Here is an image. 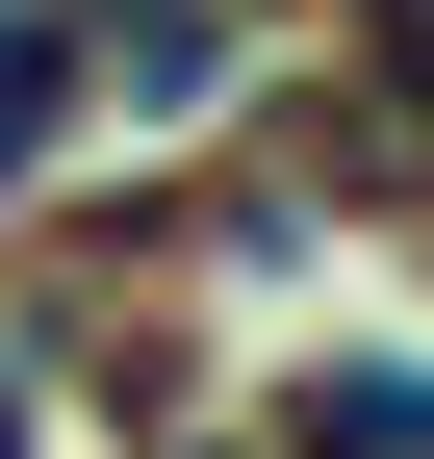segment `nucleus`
<instances>
[{
	"mask_svg": "<svg viewBox=\"0 0 434 459\" xmlns=\"http://www.w3.org/2000/svg\"><path fill=\"white\" fill-rule=\"evenodd\" d=\"M51 128H77V0H0V179H51Z\"/></svg>",
	"mask_w": 434,
	"mask_h": 459,
	"instance_id": "1",
	"label": "nucleus"
}]
</instances>
